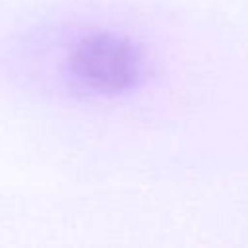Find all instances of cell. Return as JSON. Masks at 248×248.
Masks as SVG:
<instances>
[{
    "mask_svg": "<svg viewBox=\"0 0 248 248\" xmlns=\"http://www.w3.org/2000/svg\"><path fill=\"white\" fill-rule=\"evenodd\" d=\"M66 78L89 95H120L143 76L141 48L126 35L95 29L79 35L66 50Z\"/></svg>",
    "mask_w": 248,
    "mask_h": 248,
    "instance_id": "cell-1",
    "label": "cell"
}]
</instances>
